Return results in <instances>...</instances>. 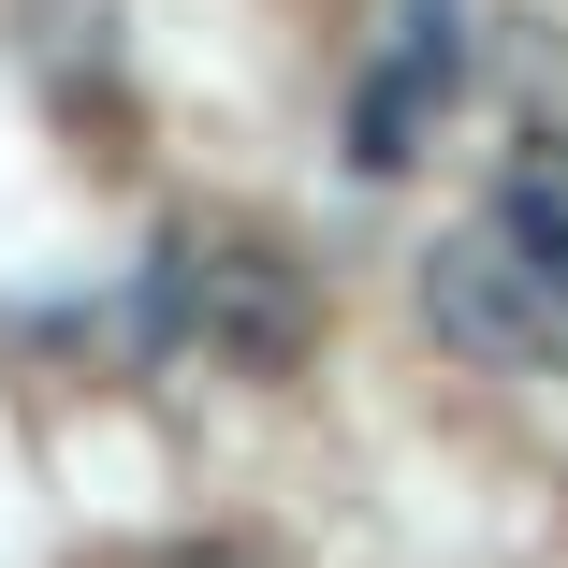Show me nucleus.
<instances>
[{
	"mask_svg": "<svg viewBox=\"0 0 568 568\" xmlns=\"http://www.w3.org/2000/svg\"><path fill=\"white\" fill-rule=\"evenodd\" d=\"M175 321H190L234 379H292L306 335H321V306H306V277H292L277 248H190V263H175Z\"/></svg>",
	"mask_w": 568,
	"mask_h": 568,
	"instance_id": "2",
	"label": "nucleus"
},
{
	"mask_svg": "<svg viewBox=\"0 0 568 568\" xmlns=\"http://www.w3.org/2000/svg\"><path fill=\"white\" fill-rule=\"evenodd\" d=\"M452 73H467V44H452V16H423V30H408V59L351 102V161H365V175H394V161L423 146V118L452 102Z\"/></svg>",
	"mask_w": 568,
	"mask_h": 568,
	"instance_id": "3",
	"label": "nucleus"
},
{
	"mask_svg": "<svg viewBox=\"0 0 568 568\" xmlns=\"http://www.w3.org/2000/svg\"><path fill=\"white\" fill-rule=\"evenodd\" d=\"M423 321H437V351L452 365H554L568 351V263H539L510 219H467V234H437L423 248Z\"/></svg>",
	"mask_w": 568,
	"mask_h": 568,
	"instance_id": "1",
	"label": "nucleus"
},
{
	"mask_svg": "<svg viewBox=\"0 0 568 568\" xmlns=\"http://www.w3.org/2000/svg\"><path fill=\"white\" fill-rule=\"evenodd\" d=\"M146 568H277L263 539H175V554H146Z\"/></svg>",
	"mask_w": 568,
	"mask_h": 568,
	"instance_id": "4",
	"label": "nucleus"
}]
</instances>
